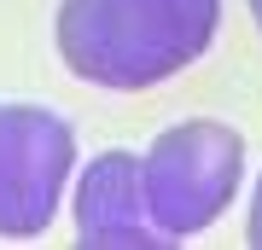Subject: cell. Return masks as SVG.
I'll list each match as a JSON object with an SVG mask.
<instances>
[{
    "label": "cell",
    "instance_id": "6da1fadb",
    "mask_svg": "<svg viewBox=\"0 0 262 250\" xmlns=\"http://www.w3.org/2000/svg\"><path fill=\"white\" fill-rule=\"evenodd\" d=\"M222 0H58L53 41L70 76L111 93H146L215 47Z\"/></svg>",
    "mask_w": 262,
    "mask_h": 250
},
{
    "label": "cell",
    "instance_id": "7a4b0ae2",
    "mask_svg": "<svg viewBox=\"0 0 262 250\" xmlns=\"http://www.w3.org/2000/svg\"><path fill=\"white\" fill-rule=\"evenodd\" d=\"M140 169H146L151 221L175 244V239L215 227V215H227V204L245 180V140H239V128H227L215 117H192L151 140L140 151Z\"/></svg>",
    "mask_w": 262,
    "mask_h": 250
},
{
    "label": "cell",
    "instance_id": "3957f363",
    "mask_svg": "<svg viewBox=\"0 0 262 250\" xmlns=\"http://www.w3.org/2000/svg\"><path fill=\"white\" fill-rule=\"evenodd\" d=\"M76 169V128L53 105H0V239H35L53 227Z\"/></svg>",
    "mask_w": 262,
    "mask_h": 250
},
{
    "label": "cell",
    "instance_id": "277c9868",
    "mask_svg": "<svg viewBox=\"0 0 262 250\" xmlns=\"http://www.w3.org/2000/svg\"><path fill=\"white\" fill-rule=\"evenodd\" d=\"M70 215H76V244L88 250H146V244H169L163 227L151 221V204H146V169L134 151H99L94 163L76 169V198H70Z\"/></svg>",
    "mask_w": 262,
    "mask_h": 250
},
{
    "label": "cell",
    "instance_id": "5b68a950",
    "mask_svg": "<svg viewBox=\"0 0 262 250\" xmlns=\"http://www.w3.org/2000/svg\"><path fill=\"white\" fill-rule=\"evenodd\" d=\"M245 239L262 250V175H256V192H251V215H245Z\"/></svg>",
    "mask_w": 262,
    "mask_h": 250
},
{
    "label": "cell",
    "instance_id": "8992f818",
    "mask_svg": "<svg viewBox=\"0 0 262 250\" xmlns=\"http://www.w3.org/2000/svg\"><path fill=\"white\" fill-rule=\"evenodd\" d=\"M251 18H256V29H262V0H251Z\"/></svg>",
    "mask_w": 262,
    "mask_h": 250
}]
</instances>
